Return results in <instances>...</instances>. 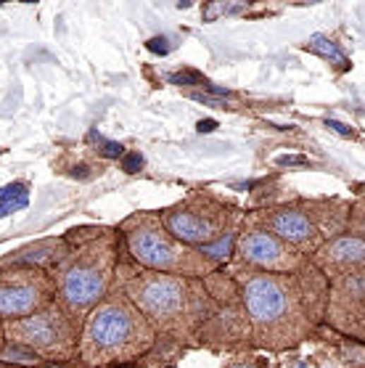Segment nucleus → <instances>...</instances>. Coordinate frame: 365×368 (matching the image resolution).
<instances>
[{
	"mask_svg": "<svg viewBox=\"0 0 365 368\" xmlns=\"http://www.w3.org/2000/svg\"><path fill=\"white\" fill-rule=\"evenodd\" d=\"M27 199H30V191H27V183H8L0 189V218L3 215H11L16 210H24L27 207Z\"/></svg>",
	"mask_w": 365,
	"mask_h": 368,
	"instance_id": "f3484780",
	"label": "nucleus"
},
{
	"mask_svg": "<svg viewBox=\"0 0 365 368\" xmlns=\"http://www.w3.org/2000/svg\"><path fill=\"white\" fill-rule=\"evenodd\" d=\"M169 83L172 85H201V88H209V83L201 77L198 72H193V69H183V72H178V74H169Z\"/></svg>",
	"mask_w": 365,
	"mask_h": 368,
	"instance_id": "6ab92c4d",
	"label": "nucleus"
},
{
	"mask_svg": "<svg viewBox=\"0 0 365 368\" xmlns=\"http://www.w3.org/2000/svg\"><path fill=\"white\" fill-rule=\"evenodd\" d=\"M352 212L349 199H292L281 204H268L249 212L262 228L275 233L281 242L294 247L307 260L321 247L345 231Z\"/></svg>",
	"mask_w": 365,
	"mask_h": 368,
	"instance_id": "39448f33",
	"label": "nucleus"
},
{
	"mask_svg": "<svg viewBox=\"0 0 365 368\" xmlns=\"http://www.w3.org/2000/svg\"><path fill=\"white\" fill-rule=\"evenodd\" d=\"M146 48L151 53H162V56H164V53H169L167 37H151V40L146 42Z\"/></svg>",
	"mask_w": 365,
	"mask_h": 368,
	"instance_id": "4be33fe9",
	"label": "nucleus"
},
{
	"mask_svg": "<svg viewBox=\"0 0 365 368\" xmlns=\"http://www.w3.org/2000/svg\"><path fill=\"white\" fill-rule=\"evenodd\" d=\"M246 212L233 207L230 201L220 199L212 191H191L186 199L159 212V218L178 242L188 247H209L220 242L225 233L244 220Z\"/></svg>",
	"mask_w": 365,
	"mask_h": 368,
	"instance_id": "6e6552de",
	"label": "nucleus"
},
{
	"mask_svg": "<svg viewBox=\"0 0 365 368\" xmlns=\"http://www.w3.org/2000/svg\"><path fill=\"white\" fill-rule=\"evenodd\" d=\"M69 252H72V244L66 242V236H48L6 254L0 260V268H37L53 275L56 268L69 257Z\"/></svg>",
	"mask_w": 365,
	"mask_h": 368,
	"instance_id": "4468645a",
	"label": "nucleus"
},
{
	"mask_svg": "<svg viewBox=\"0 0 365 368\" xmlns=\"http://www.w3.org/2000/svg\"><path fill=\"white\" fill-rule=\"evenodd\" d=\"M328 127H334L339 136H352V130H347V125H342V122H336V119H328Z\"/></svg>",
	"mask_w": 365,
	"mask_h": 368,
	"instance_id": "5701e85b",
	"label": "nucleus"
},
{
	"mask_svg": "<svg viewBox=\"0 0 365 368\" xmlns=\"http://www.w3.org/2000/svg\"><path fill=\"white\" fill-rule=\"evenodd\" d=\"M0 368H19V366H8V363H0Z\"/></svg>",
	"mask_w": 365,
	"mask_h": 368,
	"instance_id": "bb28decb",
	"label": "nucleus"
},
{
	"mask_svg": "<svg viewBox=\"0 0 365 368\" xmlns=\"http://www.w3.org/2000/svg\"><path fill=\"white\" fill-rule=\"evenodd\" d=\"M310 263L328 278H345L352 273H365V196L352 201V212L345 231L321 247Z\"/></svg>",
	"mask_w": 365,
	"mask_h": 368,
	"instance_id": "f8f14e48",
	"label": "nucleus"
},
{
	"mask_svg": "<svg viewBox=\"0 0 365 368\" xmlns=\"http://www.w3.org/2000/svg\"><path fill=\"white\" fill-rule=\"evenodd\" d=\"M233 260L241 263L244 268L262 271V273H294V271H299V268L310 263L304 254H299L294 247L281 242L275 233L262 228L249 212L241 222Z\"/></svg>",
	"mask_w": 365,
	"mask_h": 368,
	"instance_id": "9d476101",
	"label": "nucleus"
},
{
	"mask_svg": "<svg viewBox=\"0 0 365 368\" xmlns=\"http://www.w3.org/2000/svg\"><path fill=\"white\" fill-rule=\"evenodd\" d=\"M0 363H8V366H19V368L48 366V363H42L32 350L21 348V345H13V342H3V348H0Z\"/></svg>",
	"mask_w": 365,
	"mask_h": 368,
	"instance_id": "2eb2a0df",
	"label": "nucleus"
},
{
	"mask_svg": "<svg viewBox=\"0 0 365 368\" xmlns=\"http://www.w3.org/2000/svg\"><path fill=\"white\" fill-rule=\"evenodd\" d=\"M56 281L37 268H0V321H19L56 299Z\"/></svg>",
	"mask_w": 365,
	"mask_h": 368,
	"instance_id": "9b49d317",
	"label": "nucleus"
},
{
	"mask_svg": "<svg viewBox=\"0 0 365 368\" xmlns=\"http://www.w3.org/2000/svg\"><path fill=\"white\" fill-rule=\"evenodd\" d=\"M307 51H315V53H321L325 61L328 64H334L336 69H349V64H347V56L345 51L336 45L334 40H328V37H323V35H313L310 40H307Z\"/></svg>",
	"mask_w": 365,
	"mask_h": 368,
	"instance_id": "dca6fc26",
	"label": "nucleus"
},
{
	"mask_svg": "<svg viewBox=\"0 0 365 368\" xmlns=\"http://www.w3.org/2000/svg\"><path fill=\"white\" fill-rule=\"evenodd\" d=\"M66 242L72 244V252L53 273L56 295L74 318L85 321L114 289L122 236L106 228H83L66 233Z\"/></svg>",
	"mask_w": 365,
	"mask_h": 368,
	"instance_id": "20e7f679",
	"label": "nucleus"
},
{
	"mask_svg": "<svg viewBox=\"0 0 365 368\" xmlns=\"http://www.w3.org/2000/svg\"><path fill=\"white\" fill-rule=\"evenodd\" d=\"M116 286L154 328L157 348L151 355L164 348V355L175 358L180 350L196 348L201 328L215 313V295L209 292L207 278L146 271L127 254L125 244L116 263Z\"/></svg>",
	"mask_w": 365,
	"mask_h": 368,
	"instance_id": "f03ea898",
	"label": "nucleus"
},
{
	"mask_svg": "<svg viewBox=\"0 0 365 368\" xmlns=\"http://www.w3.org/2000/svg\"><path fill=\"white\" fill-rule=\"evenodd\" d=\"M157 348V334L130 297L116 286L85 316L77 368L136 366Z\"/></svg>",
	"mask_w": 365,
	"mask_h": 368,
	"instance_id": "7ed1b4c3",
	"label": "nucleus"
},
{
	"mask_svg": "<svg viewBox=\"0 0 365 368\" xmlns=\"http://www.w3.org/2000/svg\"><path fill=\"white\" fill-rule=\"evenodd\" d=\"M164 368H175V366H172V363H169V366H164Z\"/></svg>",
	"mask_w": 365,
	"mask_h": 368,
	"instance_id": "cd10ccee",
	"label": "nucleus"
},
{
	"mask_svg": "<svg viewBox=\"0 0 365 368\" xmlns=\"http://www.w3.org/2000/svg\"><path fill=\"white\" fill-rule=\"evenodd\" d=\"M209 292L215 295V313L207 321V326L198 334L196 348H207L212 352H246L251 348V326L246 307L241 299L239 284L233 275L220 268L207 275Z\"/></svg>",
	"mask_w": 365,
	"mask_h": 368,
	"instance_id": "1a4fd4ad",
	"label": "nucleus"
},
{
	"mask_svg": "<svg viewBox=\"0 0 365 368\" xmlns=\"http://www.w3.org/2000/svg\"><path fill=\"white\" fill-rule=\"evenodd\" d=\"M119 236H122L127 254L140 268L154 271V273L207 278L215 271H220L217 265H212L201 254V249L178 242L164 228L159 212H136V215H130L119 225Z\"/></svg>",
	"mask_w": 365,
	"mask_h": 368,
	"instance_id": "423d86ee",
	"label": "nucleus"
},
{
	"mask_svg": "<svg viewBox=\"0 0 365 368\" xmlns=\"http://www.w3.org/2000/svg\"><path fill=\"white\" fill-rule=\"evenodd\" d=\"M80 331L83 321L74 318L59 302V297L32 316L3 324L6 342L32 350L42 363H61V366H77Z\"/></svg>",
	"mask_w": 365,
	"mask_h": 368,
	"instance_id": "0eeeda50",
	"label": "nucleus"
},
{
	"mask_svg": "<svg viewBox=\"0 0 365 368\" xmlns=\"http://www.w3.org/2000/svg\"><path fill=\"white\" fill-rule=\"evenodd\" d=\"M215 127H217L215 119H201V122H198V133H212Z\"/></svg>",
	"mask_w": 365,
	"mask_h": 368,
	"instance_id": "b1692460",
	"label": "nucleus"
},
{
	"mask_svg": "<svg viewBox=\"0 0 365 368\" xmlns=\"http://www.w3.org/2000/svg\"><path fill=\"white\" fill-rule=\"evenodd\" d=\"M251 326V348L286 352L318 337L325 324L328 278L313 263L294 273H262L230 260Z\"/></svg>",
	"mask_w": 365,
	"mask_h": 368,
	"instance_id": "f257e3e1",
	"label": "nucleus"
},
{
	"mask_svg": "<svg viewBox=\"0 0 365 368\" xmlns=\"http://www.w3.org/2000/svg\"><path fill=\"white\" fill-rule=\"evenodd\" d=\"M3 342H6V337H3V321H0V348H3Z\"/></svg>",
	"mask_w": 365,
	"mask_h": 368,
	"instance_id": "a878e982",
	"label": "nucleus"
},
{
	"mask_svg": "<svg viewBox=\"0 0 365 368\" xmlns=\"http://www.w3.org/2000/svg\"><path fill=\"white\" fill-rule=\"evenodd\" d=\"M325 328L339 337L365 345V273H352L328 281Z\"/></svg>",
	"mask_w": 365,
	"mask_h": 368,
	"instance_id": "ddd939ff",
	"label": "nucleus"
},
{
	"mask_svg": "<svg viewBox=\"0 0 365 368\" xmlns=\"http://www.w3.org/2000/svg\"><path fill=\"white\" fill-rule=\"evenodd\" d=\"M119 165H122V170H125L127 175H133V172H140L146 162L140 157V151H125V157L119 159Z\"/></svg>",
	"mask_w": 365,
	"mask_h": 368,
	"instance_id": "412c9836",
	"label": "nucleus"
},
{
	"mask_svg": "<svg viewBox=\"0 0 365 368\" xmlns=\"http://www.w3.org/2000/svg\"><path fill=\"white\" fill-rule=\"evenodd\" d=\"M278 165H307V159H302V157H281L278 159Z\"/></svg>",
	"mask_w": 365,
	"mask_h": 368,
	"instance_id": "393cba45",
	"label": "nucleus"
},
{
	"mask_svg": "<svg viewBox=\"0 0 365 368\" xmlns=\"http://www.w3.org/2000/svg\"><path fill=\"white\" fill-rule=\"evenodd\" d=\"M88 141H90V143H98V148H95V151H98L101 157H106V159H122V157H125V146H122V143L106 141V138H101L98 133H95V130H90Z\"/></svg>",
	"mask_w": 365,
	"mask_h": 368,
	"instance_id": "a211bd4d",
	"label": "nucleus"
},
{
	"mask_svg": "<svg viewBox=\"0 0 365 368\" xmlns=\"http://www.w3.org/2000/svg\"><path fill=\"white\" fill-rule=\"evenodd\" d=\"M241 6H230V3H209L204 6V19L217 21V16H228V13H239Z\"/></svg>",
	"mask_w": 365,
	"mask_h": 368,
	"instance_id": "aec40b11",
	"label": "nucleus"
}]
</instances>
